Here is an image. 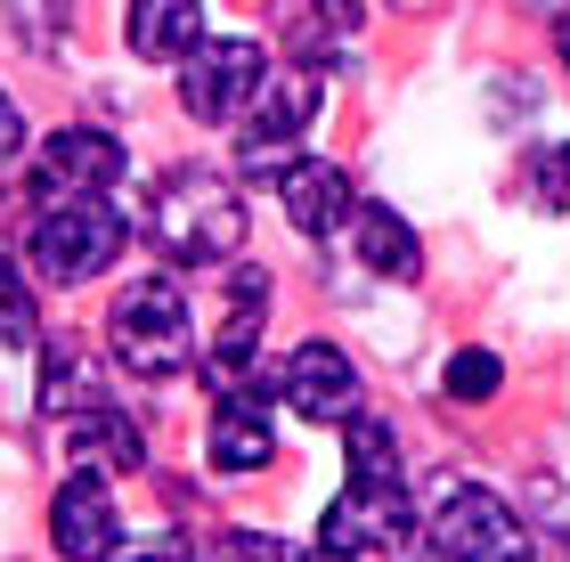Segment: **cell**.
I'll use <instances>...</instances> for the list:
<instances>
[{"instance_id":"1","label":"cell","mask_w":570,"mask_h":562,"mask_svg":"<svg viewBox=\"0 0 570 562\" xmlns=\"http://www.w3.org/2000/svg\"><path fill=\"white\" fill-rule=\"evenodd\" d=\"M147 245L179 269H213V262H237L245 245V204L228 180L213 171H164L147 196Z\"/></svg>"},{"instance_id":"2","label":"cell","mask_w":570,"mask_h":562,"mask_svg":"<svg viewBox=\"0 0 570 562\" xmlns=\"http://www.w3.org/2000/svg\"><path fill=\"white\" fill-rule=\"evenodd\" d=\"M107 343H115V359L147 375V383H171L179 367L196 359V318H188V302H179L171 277H139V286H122L115 294V310H107Z\"/></svg>"},{"instance_id":"3","label":"cell","mask_w":570,"mask_h":562,"mask_svg":"<svg viewBox=\"0 0 570 562\" xmlns=\"http://www.w3.org/2000/svg\"><path fill=\"white\" fill-rule=\"evenodd\" d=\"M122 237H131V220H122L107 196L41 204V220H33V269L49 277V286H82V277H98L122 253Z\"/></svg>"},{"instance_id":"4","label":"cell","mask_w":570,"mask_h":562,"mask_svg":"<svg viewBox=\"0 0 570 562\" xmlns=\"http://www.w3.org/2000/svg\"><path fill=\"white\" fill-rule=\"evenodd\" d=\"M432 546H440V562H530V530L498 490L449 481L432 505Z\"/></svg>"},{"instance_id":"5","label":"cell","mask_w":570,"mask_h":562,"mask_svg":"<svg viewBox=\"0 0 570 562\" xmlns=\"http://www.w3.org/2000/svg\"><path fill=\"white\" fill-rule=\"evenodd\" d=\"M416 539V505H407V481H343V497L326 505L318 546L334 562H367V554H400Z\"/></svg>"},{"instance_id":"6","label":"cell","mask_w":570,"mask_h":562,"mask_svg":"<svg viewBox=\"0 0 570 562\" xmlns=\"http://www.w3.org/2000/svg\"><path fill=\"white\" fill-rule=\"evenodd\" d=\"M318 98H326L318 66H285V73H269V82L253 90L245 131H237V164H245V171H285V164H294V139L318 122Z\"/></svg>"},{"instance_id":"7","label":"cell","mask_w":570,"mask_h":562,"mask_svg":"<svg viewBox=\"0 0 570 562\" xmlns=\"http://www.w3.org/2000/svg\"><path fill=\"white\" fill-rule=\"evenodd\" d=\"M269 82V58L262 41H196L188 58H179V107H188L196 122H237L253 107V90Z\"/></svg>"},{"instance_id":"8","label":"cell","mask_w":570,"mask_h":562,"mask_svg":"<svg viewBox=\"0 0 570 562\" xmlns=\"http://www.w3.org/2000/svg\"><path fill=\"white\" fill-rule=\"evenodd\" d=\"M131 156H122V139L107 131H49L41 139V171H33V196L41 204H66V196H107Z\"/></svg>"},{"instance_id":"9","label":"cell","mask_w":570,"mask_h":562,"mask_svg":"<svg viewBox=\"0 0 570 562\" xmlns=\"http://www.w3.org/2000/svg\"><path fill=\"white\" fill-rule=\"evenodd\" d=\"M277 448V407H269V383H220V416H213V465L220 473H262Z\"/></svg>"},{"instance_id":"10","label":"cell","mask_w":570,"mask_h":562,"mask_svg":"<svg viewBox=\"0 0 570 562\" xmlns=\"http://www.w3.org/2000/svg\"><path fill=\"white\" fill-rule=\"evenodd\" d=\"M285 407H294V416H309V424L358 416V367H351V351L302 343L294 359H285Z\"/></svg>"},{"instance_id":"11","label":"cell","mask_w":570,"mask_h":562,"mask_svg":"<svg viewBox=\"0 0 570 562\" xmlns=\"http://www.w3.org/2000/svg\"><path fill=\"white\" fill-rule=\"evenodd\" d=\"M49 539L66 562H107L115 554V497L98 490L90 473H73L58 497H49Z\"/></svg>"},{"instance_id":"12","label":"cell","mask_w":570,"mask_h":562,"mask_svg":"<svg viewBox=\"0 0 570 562\" xmlns=\"http://www.w3.org/2000/svg\"><path fill=\"white\" fill-rule=\"evenodd\" d=\"M122 41L147 66H179L204 41V0H122Z\"/></svg>"},{"instance_id":"13","label":"cell","mask_w":570,"mask_h":562,"mask_svg":"<svg viewBox=\"0 0 570 562\" xmlns=\"http://www.w3.org/2000/svg\"><path fill=\"white\" fill-rule=\"evenodd\" d=\"M277 196H285V220H294L302 237H334V220L351 213V171H334L318 156H294L277 171Z\"/></svg>"},{"instance_id":"14","label":"cell","mask_w":570,"mask_h":562,"mask_svg":"<svg viewBox=\"0 0 570 562\" xmlns=\"http://www.w3.org/2000/svg\"><path fill=\"white\" fill-rule=\"evenodd\" d=\"M66 448L82 456V465H115V473H139L147 465V441H139V424L122 416V407H73Z\"/></svg>"},{"instance_id":"15","label":"cell","mask_w":570,"mask_h":562,"mask_svg":"<svg viewBox=\"0 0 570 562\" xmlns=\"http://www.w3.org/2000/svg\"><path fill=\"white\" fill-rule=\"evenodd\" d=\"M351 228H358V262H367L375 277H416L424 269V245H416V228H407L392 204H358L351 213Z\"/></svg>"},{"instance_id":"16","label":"cell","mask_w":570,"mask_h":562,"mask_svg":"<svg viewBox=\"0 0 570 562\" xmlns=\"http://www.w3.org/2000/svg\"><path fill=\"white\" fill-rule=\"evenodd\" d=\"M343 481H400V432L375 416H351L343 432Z\"/></svg>"},{"instance_id":"17","label":"cell","mask_w":570,"mask_h":562,"mask_svg":"<svg viewBox=\"0 0 570 562\" xmlns=\"http://www.w3.org/2000/svg\"><path fill=\"white\" fill-rule=\"evenodd\" d=\"M33 326H41V310H33V286L0 262V343H33Z\"/></svg>"},{"instance_id":"18","label":"cell","mask_w":570,"mask_h":562,"mask_svg":"<svg viewBox=\"0 0 570 562\" xmlns=\"http://www.w3.org/2000/svg\"><path fill=\"white\" fill-rule=\"evenodd\" d=\"M498 383H505L498 351H456V359H449V400H489Z\"/></svg>"},{"instance_id":"19","label":"cell","mask_w":570,"mask_h":562,"mask_svg":"<svg viewBox=\"0 0 570 562\" xmlns=\"http://www.w3.org/2000/svg\"><path fill=\"white\" fill-rule=\"evenodd\" d=\"M82 400V343H49V375H41V407Z\"/></svg>"},{"instance_id":"20","label":"cell","mask_w":570,"mask_h":562,"mask_svg":"<svg viewBox=\"0 0 570 562\" xmlns=\"http://www.w3.org/2000/svg\"><path fill=\"white\" fill-rule=\"evenodd\" d=\"M213 562H302V546L269 539V530H228V539L213 546Z\"/></svg>"},{"instance_id":"21","label":"cell","mask_w":570,"mask_h":562,"mask_svg":"<svg viewBox=\"0 0 570 562\" xmlns=\"http://www.w3.org/2000/svg\"><path fill=\"white\" fill-rule=\"evenodd\" d=\"M309 24L334 33V41H351L358 33V0H309Z\"/></svg>"},{"instance_id":"22","label":"cell","mask_w":570,"mask_h":562,"mask_svg":"<svg viewBox=\"0 0 570 562\" xmlns=\"http://www.w3.org/2000/svg\"><path fill=\"white\" fill-rule=\"evenodd\" d=\"M538 196L570 204V147H547V156H538Z\"/></svg>"},{"instance_id":"23","label":"cell","mask_w":570,"mask_h":562,"mask_svg":"<svg viewBox=\"0 0 570 562\" xmlns=\"http://www.w3.org/2000/svg\"><path fill=\"white\" fill-rule=\"evenodd\" d=\"M122 562H196L188 546H179V539H155V546H131V554H122Z\"/></svg>"},{"instance_id":"24","label":"cell","mask_w":570,"mask_h":562,"mask_svg":"<svg viewBox=\"0 0 570 562\" xmlns=\"http://www.w3.org/2000/svg\"><path fill=\"white\" fill-rule=\"evenodd\" d=\"M9 147H17V107L0 98V156H9Z\"/></svg>"},{"instance_id":"25","label":"cell","mask_w":570,"mask_h":562,"mask_svg":"<svg viewBox=\"0 0 570 562\" xmlns=\"http://www.w3.org/2000/svg\"><path fill=\"white\" fill-rule=\"evenodd\" d=\"M554 49H562V66H570V17H562V24H554Z\"/></svg>"}]
</instances>
